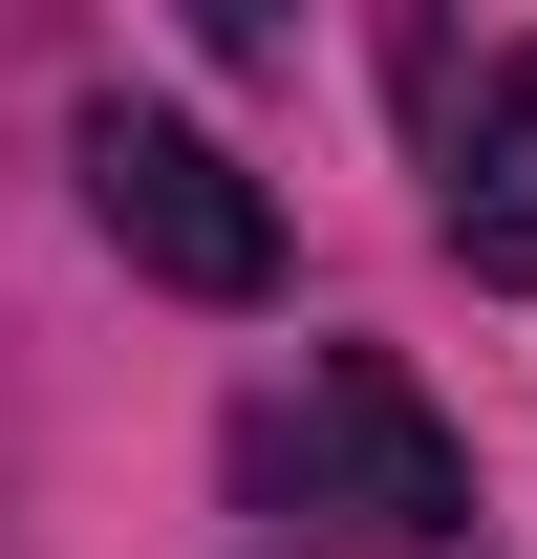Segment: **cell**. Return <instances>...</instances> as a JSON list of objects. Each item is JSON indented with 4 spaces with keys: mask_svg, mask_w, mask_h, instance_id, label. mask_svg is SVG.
<instances>
[{
    "mask_svg": "<svg viewBox=\"0 0 537 559\" xmlns=\"http://www.w3.org/2000/svg\"><path fill=\"white\" fill-rule=\"evenodd\" d=\"M65 151H86V215H108V259H130V280L215 301V323H259V301H279V259H301V237H279V194L194 130V108L86 86V130H65Z\"/></svg>",
    "mask_w": 537,
    "mask_h": 559,
    "instance_id": "1",
    "label": "cell"
},
{
    "mask_svg": "<svg viewBox=\"0 0 537 559\" xmlns=\"http://www.w3.org/2000/svg\"><path fill=\"white\" fill-rule=\"evenodd\" d=\"M301 516H344V538H387V559L473 538V452H452V409H430L387 345L301 366Z\"/></svg>",
    "mask_w": 537,
    "mask_h": 559,
    "instance_id": "2",
    "label": "cell"
},
{
    "mask_svg": "<svg viewBox=\"0 0 537 559\" xmlns=\"http://www.w3.org/2000/svg\"><path fill=\"white\" fill-rule=\"evenodd\" d=\"M430 237H452L494 301H537V44H494V86H473V130H452V194H430Z\"/></svg>",
    "mask_w": 537,
    "mask_h": 559,
    "instance_id": "3",
    "label": "cell"
}]
</instances>
